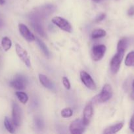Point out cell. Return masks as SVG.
<instances>
[{"instance_id":"cell-1","label":"cell","mask_w":134,"mask_h":134,"mask_svg":"<svg viewBox=\"0 0 134 134\" xmlns=\"http://www.w3.org/2000/svg\"><path fill=\"white\" fill-rule=\"evenodd\" d=\"M125 51L123 50H118L116 53L114 54L112 58L110 63V71L113 74H116L119 71L120 65L123 60V56H124Z\"/></svg>"},{"instance_id":"cell-2","label":"cell","mask_w":134,"mask_h":134,"mask_svg":"<svg viewBox=\"0 0 134 134\" xmlns=\"http://www.w3.org/2000/svg\"><path fill=\"white\" fill-rule=\"evenodd\" d=\"M53 23L59 27L60 30L68 33L72 32V27L68 21L60 16L53 17L51 20Z\"/></svg>"},{"instance_id":"cell-3","label":"cell","mask_w":134,"mask_h":134,"mask_svg":"<svg viewBox=\"0 0 134 134\" xmlns=\"http://www.w3.org/2000/svg\"><path fill=\"white\" fill-rule=\"evenodd\" d=\"M113 94L112 86L109 84H105L102 87L101 93L97 96V101L101 103H105L112 98Z\"/></svg>"},{"instance_id":"cell-4","label":"cell","mask_w":134,"mask_h":134,"mask_svg":"<svg viewBox=\"0 0 134 134\" xmlns=\"http://www.w3.org/2000/svg\"><path fill=\"white\" fill-rule=\"evenodd\" d=\"M12 120L13 124L17 127L20 126L22 122V111L16 103H13L12 106Z\"/></svg>"},{"instance_id":"cell-5","label":"cell","mask_w":134,"mask_h":134,"mask_svg":"<svg viewBox=\"0 0 134 134\" xmlns=\"http://www.w3.org/2000/svg\"><path fill=\"white\" fill-rule=\"evenodd\" d=\"M85 124L81 119H76L74 120L69 126L70 132L72 134H81L85 132Z\"/></svg>"},{"instance_id":"cell-6","label":"cell","mask_w":134,"mask_h":134,"mask_svg":"<svg viewBox=\"0 0 134 134\" xmlns=\"http://www.w3.org/2000/svg\"><path fill=\"white\" fill-rule=\"evenodd\" d=\"M106 51V46L104 44H97L92 48V58L94 61H100L105 56Z\"/></svg>"},{"instance_id":"cell-7","label":"cell","mask_w":134,"mask_h":134,"mask_svg":"<svg viewBox=\"0 0 134 134\" xmlns=\"http://www.w3.org/2000/svg\"><path fill=\"white\" fill-rule=\"evenodd\" d=\"M15 50L16 53L18 55L19 58L24 63L25 65H26L28 68H30V67H31V62H30V56H29L27 51L25 49H24V48L18 44H15Z\"/></svg>"},{"instance_id":"cell-8","label":"cell","mask_w":134,"mask_h":134,"mask_svg":"<svg viewBox=\"0 0 134 134\" xmlns=\"http://www.w3.org/2000/svg\"><path fill=\"white\" fill-rule=\"evenodd\" d=\"M80 79H81V81L83 84L87 88L91 90H95L97 89V86H96V84L95 83L94 81L87 72L84 71L80 72Z\"/></svg>"},{"instance_id":"cell-9","label":"cell","mask_w":134,"mask_h":134,"mask_svg":"<svg viewBox=\"0 0 134 134\" xmlns=\"http://www.w3.org/2000/svg\"><path fill=\"white\" fill-rule=\"evenodd\" d=\"M18 30H19L20 33L21 35L28 42H32L35 40V37L32 33L30 31L28 27L26 25L23 24H20L18 25Z\"/></svg>"},{"instance_id":"cell-10","label":"cell","mask_w":134,"mask_h":134,"mask_svg":"<svg viewBox=\"0 0 134 134\" xmlns=\"http://www.w3.org/2000/svg\"><path fill=\"white\" fill-rule=\"evenodd\" d=\"M93 114V109L91 102H89L84 109V115H83V122L85 126L89 125L91 120Z\"/></svg>"},{"instance_id":"cell-11","label":"cell","mask_w":134,"mask_h":134,"mask_svg":"<svg viewBox=\"0 0 134 134\" xmlns=\"http://www.w3.org/2000/svg\"><path fill=\"white\" fill-rule=\"evenodd\" d=\"M10 86L17 90H24L26 88V81L22 77H18L10 82Z\"/></svg>"},{"instance_id":"cell-12","label":"cell","mask_w":134,"mask_h":134,"mask_svg":"<svg viewBox=\"0 0 134 134\" xmlns=\"http://www.w3.org/2000/svg\"><path fill=\"white\" fill-rule=\"evenodd\" d=\"M39 79L41 84H42L44 87L47 88L49 89V90H53L54 88H55L53 83L50 81V79L47 77V76H45V75L43 74H39Z\"/></svg>"},{"instance_id":"cell-13","label":"cell","mask_w":134,"mask_h":134,"mask_svg":"<svg viewBox=\"0 0 134 134\" xmlns=\"http://www.w3.org/2000/svg\"><path fill=\"white\" fill-rule=\"evenodd\" d=\"M123 126V122H120L118 124H115V125L110 126L108 127L105 131L103 132L104 134H112V133H115L119 132Z\"/></svg>"},{"instance_id":"cell-14","label":"cell","mask_w":134,"mask_h":134,"mask_svg":"<svg viewBox=\"0 0 134 134\" xmlns=\"http://www.w3.org/2000/svg\"><path fill=\"white\" fill-rule=\"evenodd\" d=\"M106 32L105 30L102 29H97V30H93V32L91 33V37L92 39H99V38L104 37L106 36Z\"/></svg>"},{"instance_id":"cell-15","label":"cell","mask_w":134,"mask_h":134,"mask_svg":"<svg viewBox=\"0 0 134 134\" xmlns=\"http://www.w3.org/2000/svg\"><path fill=\"white\" fill-rule=\"evenodd\" d=\"M35 41H36L37 43H38V46H39V47L40 48V49L42 50V52L44 53V54L46 56H47V57H49L50 52L49 51V49L48 48H47V46H46V44H45L42 40H40V39H38V38L37 37L35 38Z\"/></svg>"},{"instance_id":"cell-16","label":"cell","mask_w":134,"mask_h":134,"mask_svg":"<svg viewBox=\"0 0 134 134\" xmlns=\"http://www.w3.org/2000/svg\"><path fill=\"white\" fill-rule=\"evenodd\" d=\"M1 45H2L4 51L7 52L11 48L12 42L9 37H4L2 38V40H1Z\"/></svg>"},{"instance_id":"cell-17","label":"cell","mask_w":134,"mask_h":134,"mask_svg":"<svg viewBox=\"0 0 134 134\" xmlns=\"http://www.w3.org/2000/svg\"><path fill=\"white\" fill-rule=\"evenodd\" d=\"M125 65L126 66H134V51L130 52L125 59Z\"/></svg>"},{"instance_id":"cell-18","label":"cell","mask_w":134,"mask_h":134,"mask_svg":"<svg viewBox=\"0 0 134 134\" xmlns=\"http://www.w3.org/2000/svg\"><path fill=\"white\" fill-rule=\"evenodd\" d=\"M16 96L18 98V100L22 103V104H26L28 101V96L27 94L23 92H16Z\"/></svg>"},{"instance_id":"cell-19","label":"cell","mask_w":134,"mask_h":134,"mask_svg":"<svg viewBox=\"0 0 134 134\" xmlns=\"http://www.w3.org/2000/svg\"><path fill=\"white\" fill-rule=\"evenodd\" d=\"M13 124H12V122H11L10 119L9 118L7 117V116L5 118V119H4V125H5V127L7 129V130L11 133H13L14 131H15Z\"/></svg>"},{"instance_id":"cell-20","label":"cell","mask_w":134,"mask_h":134,"mask_svg":"<svg viewBox=\"0 0 134 134\" xmlns=\"http://www.w3.org/2000/svg\"><path fill=\"white\" fill-rule=\"evenodd\" d=\"M127 44H128V41H127V38H122V39L118 41V44H117V51H118V50L126 51V48H127Z\"/></svg>"},{"instance_id":"cell-21","label":"cell","mask_w":134,"mask_h":134,"mask_svg":"<svg viewBox=\"0 0 134 134\" xmlns=\"http://www.w3.org/2000/svg\"><path fill=\"white\" fill-rule=\"evenodd\" d=\"M73 115V111L70 108H64L61 111V116L63 118H70Z\"/></svg>"},{"instance_id":"cell-22","label":"cell","mask_w":134,"mask_h":134,"mask_svg":"<svg viewBox=\"0 0 134 134\" xmlns=\"http://www.w3.org/2000/svg\"><path fill=\"white\" fill-rule=\"evenodd\" d=\"M34 29H35V30L37 31V32L39 33V34L42 35L43 36L44 35V31H43V30H42V28L41 27L40 25H39V24L34 23Z\"/></svg>"},{"instance_id":"cell-23","label":"cell","mask_w":134,"mask_h":134,"mask_svg":"<svg viewBox=\"0 0 134 134\" xmlns=\"http://www.w3.org/2000/svg\"><path fill=\"white\" fill-rule=\"evenodd\" d=\"M63 83L64 85V87L67 89V90H69L70 89V83L69 82V80L68 79V78L66 77H63Z\"/></svg>"},{"instance_id":"cell-24","label":"cell","mask_w":134,"mask_h":134,"mask_svg":"<svg viewBox=\"0 0 134 134\" xmlns=\"http://www.w3.org/2000/svg\"><path fill=\"white\" fill-rule=\"evenodd\" d=\"M130 129L131 130V132H134V113L132 115V116H131V120H130Z\"/></svg>"},{"instance_id":"cell-25","label":"cell","mask_w":134,"mask_h":134,"mask_svg":"<svg viewBox=\"0 0 134 134\" xmlns=\"http://www.w3.org/2000/svg\"><path fill=\"white\" fill-rule=\"evenodd\" d=\"M105 17H106V14H105V13H102V14H101L100 15H99V16L96 18L95 21L97 22H101V21L105 19Z\"/></svg>"},{"instance_id":"cell-26","label":"cell","mask_w":134,"mask_h":134,"mask_svg":"<svg viewBox=\"0 0 134 134\" xmlns=\"http://www.w3.org/2000/svg\"><path fill=\"white\" fill-rule=\"evenodd\" d=\"M127 14L129 16H133L134 15V7L132 6L128 9L127 10Z\"/></svg>"},{"instance_id":"cell-27","label":"cell","mask_w":134,"mask_h":134,"mask_svg":"<svg viewBox=\"0 0 134 134\" xmlns=\"http://www.w3.org/2000/svg\"><path fill=\"white\" fill-rule=\"evenodd\" d=\"M132 87H133V91H132V99L134 100V80L132 82Z\"/></svg>"},{"instance_id":"cell-28","label":"cell","mask_w":134,"mask_h":134,"mask_svg":"<svg viewBox=\"0 0 134 134\" xmlns=\"http://www.w3.org/2000/svg\"><path fill=\"white\" fill-rule=\"evenodd\" d=\"M5 3V0H0V5H3Z\"/></svg>"},{"instance_id":"cell-29","label":"cell","mask_w":134,"mask_h":134,"mask_svg":"<svg viewBox=\"0 0 134 134\" xmlns=\"http://www.w3.org/2000/svg\"><path fill=\"white\" fill-rule=\"evenodd\" d=\"M92 1H93L94 2H95V3H99V2H101V1H102V0H92Z\"/></svg>"},{"instance_id":"cell-30","label":"cell","mask_w":134,"mask_h":134,"mask_svg":"<svg viewBox=\"0 0 134 134\" xmlns=\"http://www.w3.org/2000/svg\"><path fill=\"white\" fill-rule=\"evenodd\" d=\"M116 1H118V0H116Z\"/></svg>"}]
</instances>
